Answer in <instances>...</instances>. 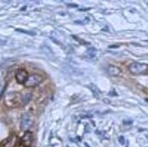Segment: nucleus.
I'll use <instances>...</instances> for the list:
<instances>
[{"mask_svg":"<svg viewBox=\"0 0 148 147\" xmlns=\"http://www.w3.org/2000/svg\"><path fill=\"white\" fill-rule=\"evenodd\" d=\"M129 71L133 75H143L148 72V65L138 62H134L129 66Z\"/></svg>","mask_w":148,"mask_h":147,"instance_id":"nucleus-1","label":"nucleus"},{"mask_svg":"<svg viewBox=\"0 0 148 147\" xmlns=\"http://www.w3.org/2000/svg\"><path fill=\"white\" fill-rule=\"evenodd\" d=\"M5 104L8 106L15 107L19 105H23V97H20V95L16 93H10L6 95L5 97Z\"/></svg>","mask_w":148,"mask_h":147,"instance_id":"nucleus-2","label":"nucleus"},{"mask_svg":"<svg viewBox=\"0 0 148 147\" xmlns=\"http://www.w3.org/2000/svg\"><path fill=\"white\" fill-rule=\"evenodd\" d=\"M43 80H44V78L42 75L34 74V75H31L28 76L27 80L25 81L24 85L25 87H36L37 85H39Z\"/></svg>","mask_w":148,"mask_h":147,"instance_id":"nucleus-3","label":"nucleus"},{"mask_svg":"<svg viewBox=\"0 0 148 147\" xmlns=\"http://www.w3.org/2000/svg\"><path fill=\"white\" fill-rule=\"evenodd\" d=\"M0 147H18V138L15 135H11L8 138L0 144Z\"/></svg>","mask_w":148,"mask_h":147,"instance_id":"nucleus-4","label":"nucleus"},{"mask_svg":"<svg viewBox=\"0 0 148 147\" xmlns=\"http://www.w3.org/2000/svg\"><path fill=\"white\" fill-rule=\"evenodd\" d=\"M34 142V135L31 132H25L20 140V144L24 147H30Z\"/></svg>","mask_w":148,"mask_h":147,"instance_id":"nucleus-5","label":"nucleus"},{"mask_svg":"<svg viewBox=\"0 0 148 147\" xmlns=\"http://www.w3.org/2000/svg\"><path fill=\"white\" fill-rule=\"evenodd\" d=\"M28 73L25 69H18L16 73V80L18 84H25L28 78Z\"/></svg>","mask_w":148,"mask_h":147,"instance_id":"nucleus-6","label":"nucleus"},{"mask_svg":"<svg viewBox=\"0 0 148 147\" xmlns=\"http://www.w3.org/2000/svg\"><path fill=\"white\" fill-rule=\"evenodd\" d=\"M32 124V119L29 113H25L21 117V123H20V126L22 130H27L30 125Z\"/></svg>","mask_w":148,"mask_h":147,"instance_id":"nucleus-7","label":"nucleus"},{"mask_svg":"<svg viewBox=\"0 0 148 147\" xmlns=\"http://www.w3.org/2000/svg\"><path fill=\"white\" fill-rule=\"evenodd\" d=\"M107 73L112 75V76H117L120 75L121 73V70L117 67V66H109L107 67Z\"/></svg>","mask_w":148,"mask_h":147,"instance_id":"nucleus-8","label":"nucleus"},{"mask_svg":"<svg viewBox=\"0 0 148 147\" xmlns=\"http://www.w3.org/2000/svg\"><path fill=\"white\" fill-rule=\"evenodd\" d=\"M96 55V49L95 47H90L86 51V56L89 58H93V57Z\"/></svg>","mask_w":148,"mask_h":147,"instance_id":"nucleus-9","label":"nucleus"},{"mask_svg":"<svg viewBox=\"0 0 148 147\" xmlns=\"http://www.w3.org/2000/svg\"><path fill=\"white\" fill-rule=\"evenodd\" d=\"M16 31H20L22 33H25V34H28V35H35V33H30L28 31H25V30H22V29H16Z\"/></svg>","mask_w":148,"mask_h":147,"instance_id":"nucleus-10","label":"nucleus"},{"mask_svg":"<svg viewBox=\"0 0 148 147\" xmlns=\"http://www.w3.org/2000/svg\"><path fill=\"white\" fill-rule=\"evenodd\" d=\"M119 142H120L121 144H125V139H124L123 136H121V137L119 138Z\"/></svg>","mask_w":148,"mask_h":147,"instance_id":"nucleus-11","label":"nucleus"}]
</instances>
